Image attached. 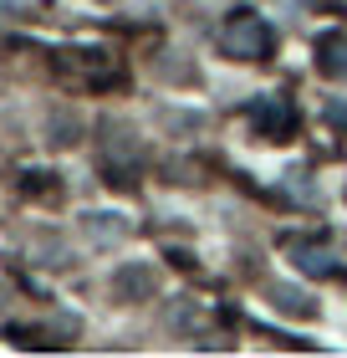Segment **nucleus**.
Wrapping results in <instances>:
<instances>
[{"label":"nucleus","mask_w":347,"mask_h":358,"mask_svg":"<svg viewBox=\"0 0 347 358\" xmlns=\"http://www.w3.org/2000/svg\"><path fill=\"white\" fill-rule=\"evenodd\" d=\"M225 46L235 57H260L271 46V31L256 21V15H235V21H230V36H225Z\"/></svg>","instance_id":"obj_1"},{"label":"nucleus","mask_w":347,"mask_h":358,"mask_svg":"<svg viewBox=\"0 0 347 358\" xmlns=\"http://www.w3.org/2000/svg\"><path fill=\"white\" fill-rule=\"evenodd\" d=\"M317 57H322V67L332 72V77H347V36H327L317 46Z\"/></svg>","instance_id":"obj_2"}]
</instances>
